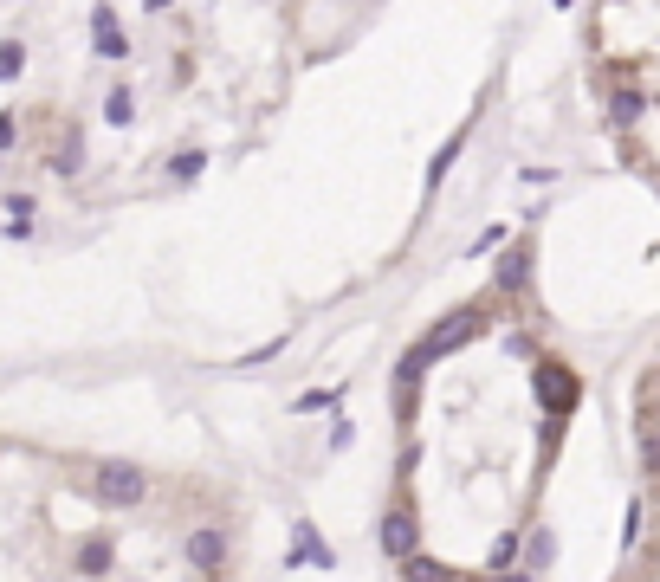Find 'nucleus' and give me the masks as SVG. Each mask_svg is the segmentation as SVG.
Returning a JSON list of instances; mask_svg holds the SVG:
<instances>
[{
  "label": "nucleus",
  "instance_id": "1",
  "mask_svg": "<svg viewBox=\"0 0 660 582\" xmlns=\"http://www.w3.org/2000/svg\"><path fill=\"white\" fill-rule=\"evenodd\" d=\"M85 492L98 498L104 511H130V505H143V498H149V473H143V466H98Z\"/></svg>",
  "mask_w": 660,
  "mask_h": 582
},
{
  "label": "nucleus",
  "instance_id": "2",
  "mask_svg": "<svg viewBox=\"0 0 660 582\" xmlns=\"http://www.w3.org/2000/svg\"><path fill=\"white\" fill-rule=\"evenodd\" d=\"M531 382H538V401H544V414H550V421H570L576 395H583L576 369H570V363H550V356H544V363H538V376H531Z\"/></svg>",
  "mask_w": 660,
  "mask_h": 582
},
{
  "label": "nucleus",
  "instance_id": "3",
  "mask_svg": "<svg viewBox=\"0 0 660 582\" xmlns=\"http://www.w3.org/2000/svg\"><path fill=\"white\" fill-rule=\"evenodd\" d=\"M91 52H98V59H110V65L130 59V39H123V20H117V7H110V0H98V7H91Z\"/></svg>",
  "mask_w": 660,
  "mask_h": 582
},
{
  "label": "nucleus",
  "instance_id": "4",
  "mask_svg": "<svg viewBox=\"0 0 660 582\" xmlns=\"http://www.w3.org/2000/svg\"><path fill=\"white\" fill-rule=\"evenodd\" d=\"M376 537H382V557L402 563V557H415V537H421V531H415V518H408L402 505H389V511H382V531H376Z\"/></svg>",
  "mask_w": 660,
  "mask_h": 582
},
{
  "label": "nucleus",
  "instance_id": "5",
  "mask_svg": "<svg viewBox=\"0 0 660 582\" xmlns=\"http://www.w3.org/2000/svg\"><path fill=\"white\" fill-rule=\"evenodd\" d=\"M292 563H311V570H337V550L318 537V524L311 518H298L292 524Z\"/></svg>",
  "mask_w": 660,
  "mask_h": 582
},
{
  "label": "nucleus",
  "instance_id": "6",
  "mask_svg": "<svg viewBox=\"0 0 660 582\" xmlns=\"http://www.w3.org/2000/svg\"><path fill=\"white\" fill-rule=\"evenodd\" d=\"M188 563H195V570H220V563H227V531H214V524L188 531Z\"/></svg>",
  "mask_w": 660,
  "mask_h": 582
},
{
  "label": "nucleus",
  "instance_id": "7",
  "mask_svg": "<svg viewBox=\"0 0 660 582\" xmlns=\"http://www.w3.org/2000/svg\"><path fill=\"white\" fill-rule=\"evenodd\" d=\"M492 285H499V291H525V285H531V253H525V246H512V253L499 259Z\"/></svg>",
  "mask_w": 660,
  "mask_h": 582
},
{
  "label": "nucleus",
  "instance_id": "8",
  "mask_svg": "<svg viewBox=\"0 0 660 582\" xmlns=\"http://www.w3.org/2000/svg\"><path fill=\"white\" fill-rule=\"evenodd\" d=\"M104 123H110V130H130V123H136V91L130 85L104 91Z\"/></svg>",
  "mask_w": 660,
  "mask_h": 582
},
{
  "label": "nucleus",
  "instance_id": "9",
  "mask_svg": "<svg viewBox=\"0 0 660 582\" xmlns=\"http://www.w3.org/2000/svg\"><path fill=\"white\" fill-rule=\"evenodd\" d=\"M641 110H648V97H641L635 85H622V91L609 97V117L622 123V130H635V123H641Z\"/></svg>",
  "mask_w": 660,
  "mask_h": 582
},
{
  "label": "nucleus",
  "instance_id": "10",
  "mask_svg": "<svg viewBox=\"0 0 660 582\" xmlns=\"http://www.w3.org/2000/svg\"><path fill=\"white\" fill-rule=\"evenodd\" d=\"M402 576L408 582H460L447 563H434V557H402Z\"/></svg>",
  "mask_w": 660,
  "mask_h": 582
},
{
  "label": "nucleus",
  "instance_id": "11",
  "mask_svg": "<svg viewBox=\"0 0 660 582\" xmlns=\"http://www.w3.org/2000/svg\"><path fill=\"white\" fill-rule=\"evenodd\" d=\"M201 169H208V156H201V149H175V162H169V182H201Z\"/></svg>",
  "mask_w": 660,
  "mask_h": 582
},
{
  "label": "nucleus",
  "instance_id": "12",
  "mask_svg": "<svg viewBox=\"0 0 660 582\" xmlns=\"http://www.w3.org/2000/svg\"><path fill=\"white\" fill-rule=\"evenodd\" d=\"M78 570H85V576L110 570V544H104V537H85V544H78Z\"/></svg>",
  "mask_w": 660,
  "mask_h": 582
},
{
  "label": "nucleus",
  "instance_id": "13",
  "mask_svg": "<svg viewBox=\"0 0 660 582\" xmlns=\"http://www.w3.org/2000/svg\"><path fill=\"white\" fill-rule=\"evenodd\" d=\"M337 401H343V388H311V395H298L292 408L298 414H324V408H337Z\"/></svg>",
  "mask_w": 660,
  "mask_h": 582
},
{
  "label": "nucleus",
  "instance_id": "14",
  "mask_svg": "<svg viewBox=\"0 0 660 582\" xmlns=\"http://www.w3.org/2000/svg\"><path fill=\"white\" fill-rule=\"evenodd\" d=\"M550 557H557V537H550V531H531V544H525V563H531V570H544Z\"/></svg>",
  "mask_w": 660,
  "mask_h": 582
},
{
  "label": "nucleus",
  "instance_id": "15",
  "mask_svg": "<svg viewBox=\"0 0 660 582\" xmlns=\"http://www.w3.org/2000/svg\"><path fill=\"white\" fill-rule=\"evenodd\" d=\"M20 72H26V46H20V39H7V46H0V85L20 78Z\"/></svg>",
  "mask_w": 660,
  "mask_h": 582
},
{
  "label": "nucleus",
  "instance_id": "16",
  "mask_svg": "<svg viewBox=\"0 0 660 582\" xmlns=\"http://www.w3.org/2000/svg\"><path fill=\"white\" fill-rule=\"evenodd\" d=\"M453 156H460V136H453V143H447V149H440V156L428 162V188H440V182H447V169H453Z\"/></svg>",
  "mask_w": 660,
  "mask_h": 582
},
{
  "label": "nucleus",
  "instance_id": "17",
  "mask_svg": "<svg viewBox=\"0 0 660 582\" xmlns=\"http://www.w3.org/2000/svg\"><path fill=\"white\" fill-rule=\"evenodd\" d=\"M13 143H20V117H13V110H0V156H7Z\"/></svg>",
  "mask_w": 660,
  "mask_h": 582
},
{
  "label": "nucleus",
  "instance_id": "18",
  "mask_svg": "<svg viewBox=\"0 0 660 582\" xmlns=\"http://www.w3.org/2000/svg\"><path fill=\"white\" fill-rule=\"evenodd\" d=\"M641 460H648V473H660V434H654V427L641 434Z\"/></svg>",
  "mask_w": 660,
  "mask_h": 582
}]
</instances>
